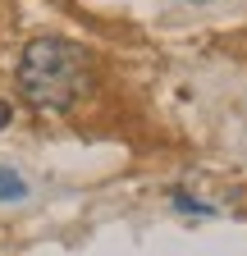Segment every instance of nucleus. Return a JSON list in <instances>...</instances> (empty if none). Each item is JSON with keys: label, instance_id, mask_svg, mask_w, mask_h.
<instances>
[{"label": "nucleus", "instance_id": "nucleus-1", "mask_svg": "<svg viewBox=\"0 0 247 256\" xmlns=\"http://www.w3.org/2000/svg\"><path fill=\"white\" fill-rule=\"evenodd\" d=\"M18 92L32 110L64 114L92 92V55L69 37H32L18 55Z\"/></svg>", "mask_w": 247, "mask_h": 256}, {"label": "nucleus", "instance_id": "nucleus-2", "mask_svg": "<svg viewBox=\"0 0 247 256\" xmlns=\"http://www.w3.org/2000/svg\"><path fill=\"white\" fill-rule=\"evenodd\" d=\"M28 197V178L10 165H0V202H23Z\"/></svg>", "mask_w": 247, "mask_h": 256}, {"label": "nucleus", "instance_id": "nucleus-3", "mask_svg": "<svg viewBox=\"0 0 247 256\" xmlns=\"http://www.w3.org/2000/svg\"><path fill=\"white\" fill-rule=\"evenodd\" d=\"M174 210H188V215H215V206H202L197 197H174Z\"/></svg>", "mask_w": 247, "mask_h": 256}, {"label": "nucleus", "instance_id": "nucleus-4", "mask_svg": "<svg viewBox=\"0 0 247 256\" xmlns=\"http://www.w3.org/2000/svg\"><path fill=\"white\" fill-rule=\"evenodd\" d=\"M10 119H14V110H10V101H0V128H10Z\"/></svg>", "mask_w": 247, "mask_h": 256}, {"label": "nucleus", "instance_id": "nucleus-5", "mask_svg": "<svg viewBox=\"0 0 247 256\" xmlns=\"http://www.w3.org/2000/svg\"><path fill=\"white\" fill-rule=\"evenodd\" d=\"M188 5H210V0H188Z\"/></svg>", "mask_w": 247, "mask_h": 256}]
</instances>
